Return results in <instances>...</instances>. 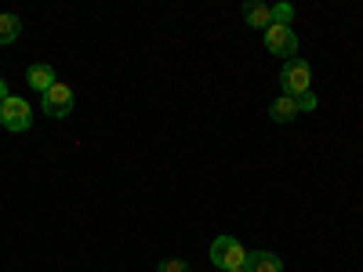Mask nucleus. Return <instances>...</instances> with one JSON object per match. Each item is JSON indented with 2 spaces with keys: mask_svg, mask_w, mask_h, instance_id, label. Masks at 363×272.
I'll return each instance as SVG.
<instances>
[{
  "mask_svg": "<svg viewBox=\"0 0 363 272\" xmlns=\"http://www.w3.org/2000/svg\"><path fill=\"white\" fill-rule=\"evenodd\" d=\"M4 98H8V80L0 76V102H4Z\"/></svg>",
  "mask_w": 363,
  "mask_h": 272,
  "instance_id": "14",
  "label": "nucleus"
},
{
  "mask_svg": "<svg viewBox=\"0 0 363 272\" xmlns=\"http://www.w3.org/2000/svg\"><path fill=\"white\" fill-rule=\"evenodd\" d=\"M40 109H44V116H55V120L69 116L73 113V87L62 84V80H58L55 87H48L40 95Z\"/></svg>",
  "mask_w": 363,
  "mask_h": 272,
  "instance_id": "4",
  "label": "nucleus"
},
{
  "mask_svg": "<svg viewBox=\"0 0 363 272\" xmlns=\"http://www.w3.org/2000/svg\"><path fill=\"white\" fill-rule=\"evenodd\" d=\"M244 268L247 272H284V261L272 254V251H251Z\"/></svg>",
  "mask_w": 363,
  "mask_h": 272,
  "instance_id": "6",
  "label": "nucleus"
},
{
  "mask_svg": "<svg viewBox=\"0 0 363 272\" xmlns=\"http://www.w3.org/2000/svg\"><path fill=\"white\" fill-rule=\"evenodd\" d=\"M265 47L272 51V55H280V58H291L298 55V37H294V29L291 26H269L265 29Z\"/></svg>",
  "mask_w": 363,
  "mask_h": 272,
  "instance_id": "5",
  "label": "nucleus"
},
{
  "mask_svg": "<svg viewBox=\"0 0 363 272\" xmlns=\"http://www.w3.org/2000/svg\"><path fill=\"white\" fill-rule=\"evenodd\" d=\"M298 102V113H313L316 109V95H313V91H309V95H301V98H294Z\"/></svg>",
  "mask_w": 363,
  "mask_h": 272,
  "instance_id": "13",
  "label": "nucleus"
},
{
  "mask_svg": "<svg viewBox=\"0 0 363 272\" xmlns=\"http://www.w3.org/2000/svg\"><path fill=\"white\" fill-rule=\"evenodd\" d=\"M280 87L287 98H301L313 91V69L309 62H301V58H291V62L280 69Z\"/></svg>",
  "mask_w": 363,
  "mask_h": 272,
  "instance_id": "1",
  "label": "nucleus"
},
{
  "mask_svg": "<svg viewBox=\"0 0 363 272\" xmlns=\"http://www.w3.org/2000/svg\"><path fill=\"white\" fill-rule=\"evenodd\" d=\"M211 265H218L222 272H229V268H244V265H247V251L240 247V239H233V236H218L215 244H211Z\"/></svg>",
  "mask_w": 363,
  "mask_h": 272,
  "instance_id": "3",
  "label": "nucleus"
},
{
  "mask_svg": "<svg viewBox=\"0 0 363 272\" xmlns=\"http://www.w3.org/2000/svg\"><path fill=\"white\" fill-rule=\"evenodd\" d=\"M26 80H29V87H33V91H40V95H44L48 87H55V84H58L55 69H51V66H44V62H40V66H29V69H26Z\"/></svg>",
  "mask_w": 363,
  "mask_h": 272,
  "instance_id": "8",
  "label": "nucleus"
},
{
  "mask_svg": "<svg viewBox=\"0 0 363 272\" xmlns=\"http://www.w3.org/2000/svg\"><path fill=\"white\" fill-rule=\"evenodd\" d=\"M291 18H294L291 4H277V8H272V26H291Z\"/></svg>",
  "mask_w": 363,
  "mask_h": 272,
  "instance_id": "11",
  "label": "nucleus"
},
{
  "mask_svg": "<svg viewBox=\"0 0 363 272\" xmlns=\"http://www.w3.org/2000/svg\"><path fill=\"white\" fill-rule=\"evenodd\" d=\"M22 37V18L18 15H0V47H8Z\"/></svg>",
  "mask_w": 363,
  "mask_h": 272,
  "instance_id": "10",
  "label": "nucleus"
},
{
  "mask_svg": "<svg viewBox=\"0 0 363 272\" xmlns=\"http://www.w3.org/2000/svg\"><path fill=\"white\" fill-rule=\"evenodd\" d=\"M229 272H247V268H229Z\"/></svg>",
  "mask_w": 363,
  "mask_h": 272,
  "instance_id": "15",
  "label": "nucleus"
},
{
  "mask_svg": "<svg viewBox=\"0 0 363 272\" xmlns=\"http://www.w3.org/2000/svg\"><path fill=\"white\" fill-rule=\"evenodd\" d=\"M269 116L277 120V124H291V120H298V102L287 98V95H280L277 102L269 106Z\"/></svg>",
  "mask_w": 363,
  "mask_h": 272,
  "instance_id": "9",
  "label": "nucleus"
},
{
  "mask_svg": "<svg viewBox=\"0 0 363 272\" xmlns=\"http://www.w3.org/2000/svg\"><path fill=\"white\" fill-rule=\"evenodd\" d=\"M244 22L255 26V29H269L272 26V8L258 4V0H247V4H244Z\"/></svg>",
  "mask_w": 363,
  "mask_h": 272,
  "instance_id": "7",
  "label": "nucleus"
},
{
  "mask_svg": "<svg viewBox=\"0 0 363 272\" xmlns=\"http://www.w3.org/2000/svg\"><path fill=\"white\" fill-rule=\"evenodd\" d=\"M157 272H189V261H182V258H164L157 265Z\"/></svg>",
  "mask_w": 363,
  "mask_h": 272,
  "instance_id": "12",
  "label": "nucleus"
},
{
  "mask_svg": "<svg viewBox=\"0 0 363 272\" xmlns=\"http://www.w3.org/2000/svg\"><path fill=\"white\" fill-rule=\"evenodd\" d=\"M0 128H8L15 135L29 131L33 128V106H29L26 98H18V95H8L4 102H0Z\"/></svg>",
  "mask_w": 363,
  "mask_h": 272,
  "instance_id": "2",
  "label": "nucleus"
}]
</instances>
